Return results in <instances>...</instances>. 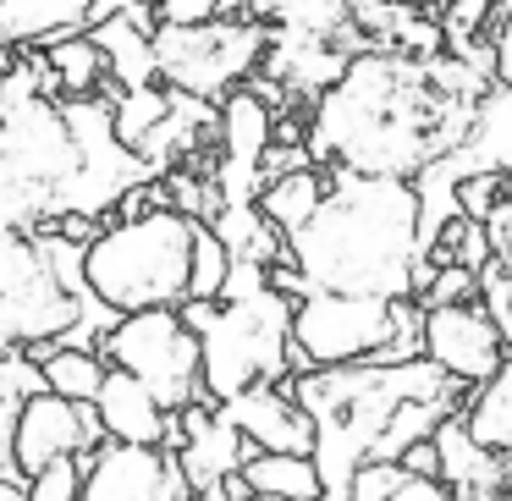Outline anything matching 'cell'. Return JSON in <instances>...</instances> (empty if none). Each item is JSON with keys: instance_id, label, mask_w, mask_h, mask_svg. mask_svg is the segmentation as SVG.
Here are the masks:
<instances>
[{"instance_id": "cell-19", "label": "cell", "mask_w": 512, "mask_h": 501, "mask_svg": "<svg viewBox=\"0 0 512 501\" xmlns=\"http://www.w3.org/2000/svg\"><path fill=\"white\" fill-rule=\"evenodd\" d=\"M463 424L485 452L512 457V358L485 380V386H474V397H468V408H463Z\"/></svg>"}, {"instance_id": "cell-14", "label": "cell", "mask_w": 512, "mask_h": 501, "mask_svg": "<svg viewBox=\"0 0 512 501\" xmlns=\"http://www.w3.org/2000/svg\"><path fill=\"white\" fill-rule=\"evenodd\" d=\"M221 413L259 446V452H303V457H314V419H309V408L292 397L287 380L243 391V397L221 402Z\"/></svg>"}, {"instance_id": "cell-23", "label": "cell", "mask_w": 512, "mask_h": 501, "mask_svg": "<svg viewBox=\"0 0 512 501\" xmlns=\"http://www.w3.org/2000/svg\"><path fill=\"white\" fill-rule=\"evenodd\" d=\"M45 50H50L56 78H61V94L83 100V94L116 89V83H111V61H105V50L94 45V34H67V39H56V45H45Z\"/></svg>"}, {"instance_id": "cell-36", "label": "cell", "mask_w": 512, "mask_h": 501, "mask_svg": "<svg viewBox=\"0 0 512 501\" xmlns=\"http://www.w3.org/2000/svg\"><path fill=\"white\" fill-rule=\"evenodd\" d=\"M28 479H0V501H28Z\"/></svg>"}, {"instance_id": "cell-5", "label": "cell", "mask_w": 512, "mask_h": 501, "mask_svg": "<svg viewBox=\"0 0 512 501\" xmlns=\"http://www.w3.org/2000/svg\"><path fill=\"white\" fill-rule=\"evenodd\" d=\"M122 314L94 298L83 243L61 226L0 232V353L17 347H100Z\"/></svg>"}, {"instance_id": "cell-40", "label": "cell", "mask_w": 512, "mask_h": 501, "mask_svg": "<svg viewBox=\"0 0 512 501\" xmlns=\"http://www.w3.org/2000/svg\"><path fill=\"white\" fill-rule=\"evenodd\" d=\"M496 6H501V12H507V6H512V0H496Z\"/></svg>"}, {"instance_id": "cell-1", "label": "cell", "mask_w": 512, "mask_h": 501, "mask_svg": "<svg viewBox=\"0 0 512 501\" xmlns=\"http://www.w3.org/2000/svg\"><path fill=\"white\" fill-rule=\"evenodd\" d=\"M160 182L116 138L111 94H61L50 50H17L0 83V232H45L67 215L111 221L127 193Z\"/></svg>"}, {"instance_id": "cell-41", "label": "cell", "mask_w": 512, "mask_h": 501, "mask_svg": "<svg viewBox=\"0 0 512 501\" xmlns=\"http://www.w3.org/2000/svg\"><path fill=\"white\" fill-rule=\"evenodd\" d=\"M144 6H155V0H144Z\"/></svg>"}, {"instance_id": "cell-34", "label": "cell", "mask_w": 512, "mask_h": 501, "mask_svg": "<svg viewBox=\"0 0 512 501\" xmlns=\"http://www.w3.org/2000/svg\"><path fill=\"white\" fill-rule=\"evenodd\" d=\"M485 226H490V248H496L490 259H496L501 270H512V204H501Z\"/></svg>"}, {"instance_id": "cell-28", "label": "cell", "mask_w": 512, "mask_h": 501, "mask_svg": "<svg viewBox=\"0 0 512 501\" xmlns=\"http://www.w3.org/2000/svg\"><path fill=\"white\" fill-rule=\"evenodd\" d=\"M83 474H89V457H61V463L28 474V501H83Z\"/></svg>"}, {"instance_id": "cell-32", "label": "cell", "mask_w": 512, "mask_h": 501, "mask_svg": "<svg viewBox=\"0 0 512 501\" xmlns=\"http://www.w3.org/2000/svg\"><path fill=\"white\" fill-rule=\"evenodd\" d=\"M160 23L171 28H193V23H215V17H226V0H155Z\"/></svg>"}, {"instance_id": "cell-21", "label": "cell", "mask_w": 512, "mask_h": 501, "mask_svg": "<svg viewBox=\"0 0 512 501\" xmlns=\"http://www.w3.org/2000/svg\"><path fill=\"white\" fill-rule=\"evenodd\" d=\"M39 358H45V380L56 397H72V402H94L105 386V375H111V364H105L100 347H61V342H45L34 347Z\"/></svg>"}, {"instance_id": "cell-42", "label": "cell", "mask_w": 512, "mask_h": 501, "mask_svg": "<svg viewBox=\"0 0 512 501\" xmlns=\"http://www.w3.org/2000/svg\"><path fill=\"white\" fill-rule=\"evenodd\" d=\"M320 501H331V496H320Z\"/></svg>"}, {"instance_id": "cell-37", "label": "cell", "mask_w": 512, "mask_h": 501, "mask_svg": "<svg viewBox=\"0 0 512 501\" xmlns=\"http://www.w3.org/2000/svg\"><path fill=\"white\" fill-rule=\"evenodd\" d=\"M12 61H17V50L6 45V39H0V83H6V72H12Z\"/></svg>"}, {"instance_id": "cell-6", "label": "cell", "mask_w": 512, "mask_h": 501, "mask_svg": "<svg viewBox=\"0 0 512 501\" xmlns=\"http://www.w3.org/2000/svg\"><path fill=\"white\" fill-rule=\"evenodd\" d=\"M199 226L182 215L177 204H155L144 215H116L89 248H83V270L100 303L116 314L138 309H182L193 298V248H199Z\"/></svg>"}, {"instance_id": "cell-24", "label": "cell", "mask_w": 512, "mask_h": 501, "mask_svg": "<svg viewBox=\"0 0 512 501\" xmlns=\"http://www.w3.org/2000/svg\"><path fill=\"white\" fill-rule=\"evenodd\" d=\"M105 94L116 100V138L127 149H144L155 138V127L171 116V105H177V89H166V83H149V89H105Z\"/></svg>"}, {"instance_id": "cell-4", "label": "cell", "mask_w": 512, "mask_h": 501, "mask_svg": "<svg viewBox=\"0 0 512 501\" xmlns=\"http://www.w3.org/2000/svg\"><path fill=\"white\" fill-rule=\"evenodd\" d=\"M320 210L292 232V265L309 292H358V298H413V265L424 259L419 188L408 177H364L325 166Z\"/></svg>"}, {"instance_id": "cell-15", "label": "cell", "mask_w": 512, "mask_h": 501, "mask_svg": "<svg viewBox=\"0 0 512 501\" xmlns=\"http://www.w3.org/2000/svg\"><path fill=\"white\" fill-rule=\"evenodd\" d=\"M94 408H100V424H105L111 441H133V446H166L171 441V419H177V413H171L138 375H127V369H116V364H111V375H105Z\"/></svg>"}, {"instance_id": "cell-3", "label": "cell", "mask_w": 512, "mask_h": 501, "mask_svg": "<svg viewBox=\"0 0 512 501\" xmlns=\"http://www.w3.org/2000/svg\"><path fill=\"white\" fill-rule=\"evenodd\" d=\"M314 419V463L325 496L342 501L364 463H402L413 441H430L452 413H463V380L430 358L408 364H342L287 380Z\"/></svg>"}, {"instance_id": "cell-38", "label": "cell", "mask_w": 512, "mask_h": 501, "mask_svg": "<svg viewBox=\"0 0 512 501\" xmlns=\"http://www.w3.org/2000/svg\"><path fill=\"white\" fill-rule=\"evenodd\" d=\"M243 501H287V496H265V490H254V496H243Z\"/></svg>"}, {"instance_id": "cell-9", "label": "cell", "mask_w": 512, "mask_h": 501, "mask_svg": "<svg viewBox=\"0 0 512 501\" xmlns=\"http://www.w3.org/2000/svg\"><path fill=\"white\" fill-rule=\"evenodd\" d=\"M397 342V298L303 292L292 314V375L342 364H386Z\"/></svg>"}, {"instance_id": "cell-17", "label": "cell", "mask_w": 512, "mask_h": 501, "mask_svg": "<svg viewBox=\"0 0 512 501\" xmlns=\"http://www.w3.org/2000/svg\"><path fill=\"white\" fill-rule=\"evenodd\" d=\"M100 0H0V39L12 50H45L67 34H89Z\"/></svg>"}, {"instance_id": "cell-2", "label": "cell", "mask_w": 512, "mask_h": 501, "mask_svg": "<svg viewBox=\"0 0 512 501\" xmlns=\"http://www.w3.org/2000/svg\"><path fill=\"white\" fill-rule=\"evenodd\" d=\"M496 78L463 56H408V50H358L347 72L320 94L309 138L320 166L364 177H419L468 138L479 94Z\"/></svg>"}, {"instance_id": "cell-22", "label": "cell", "mask_w": 512, "mask_h": 501, "mask_svg": "<svg viewBox=\"0 0 512 501\" xmlns=\"http://www.w3.org/2000/svg\"><path fill=\"white\" fill-rule=\"evenodd\" d=\"M325 188H331V171L303 166V171H292V177H276V182H270V188L259 193V210H265V221H276L281 232L292 237L314 210H320Z\"/></svg>"}, {"instance_id": "cell-12", "label": "cell", "mask_w": 512, "mask_h": 501, "mask_svg": "<svg viewBox=\"0 0 512 501\" xmlns=\"http://www.w3.org/2000/svg\"><path fill=\"white\" fill-rule=\"evenodd\" d=\"M424 358L474 391L512 358V342L485 303H446V309H424Z\"/></svg>"}, {"instance_id": "cell-16", "label": "cell", "mask_w": 512, "mask_h": 501, "mask_svg": "<svg viewBox=\"0 0 512 501\" xmlns=\"http://www.w3.org/2000/svg\"><path fill=\"white\" fill-rule=\"evenodd\" d=\"M446 160H452L457 177H474V171H507L512 177V89L501 78L479 94L468 138Z\"/></svg>"}, {"instance_id": "cell-27", "label": "cell", "mask_w": 512, "mask_h": 501, "mask_svg": "<svg viewBox=\"0 0 512 501\" xmlns=\"http://www.w3.org/2000/svg\"><path fill=\"white\" fill-rule=\"evenodd\" d=\"M501 204H512V177L507 171H474V177L457 182V210H463L468 221H490Z\"/></svg>"}, {"instance_id": "cell-20", "label": "cell", "mask_w": 512, "mask_h": 501, "mask_svg": "<svg viewBox=\"0 0 512 501\" xmlns=\"http://www.w3.org/2000/svg\"><path fill=\"white\" fill-rule=\"evenodd\" d=\"M243 479L265 496H287V501H320L325 496V479L320 463L303 452H254L243 463Z\"/></svg>"}, {"instance_id": "cell-10", "label": "cell", "mask_w": 512, "mask_h": 501, "mask_svg": "<svg viewBox=\"0 0 512 501\" xmlns=\"http://www.w3.org/2000/svg\"><path fill=\"white\" fill-rule=\"evenodd\" d=\"M105 364L138 375L171 413L204 402V342L182 309H138L122 314L111 325V336L100 342Z\"/></svg>"}, {"instance_id": "cell-8", "label": "cell", "mask_w": 512, "mask_h": 501, "mask_svg": "<svg viewBox=\"0 0 512 501\" xmlns=\"http://www.w3.org/2000/svg\"><path fill=\"white\" fill-rule=\"evenodd\" d=\"M270 56V28L254 17H215V23L193 28H155V61L160 83L193 100L221 105L226 94H237L259 72V61Z\"/></svg>"}, {"instance_id": "cell-30", "label": "cell", "mask_w": 512, "mask_h": 501, "mask_svg": "<svg viewBox=\"0 0 512 501\" xmlns=\"http://www.w3.org/2000/svg\"><path fill=\"white\" fill-rule=\"evenodd\" d=\"M402 479H408V468H402V463H364L353 474V485H347L342 501H391Z\"/></svg>"}, {"instance_id": "cell-7", "label": "cell", "mask_w": 512, "mask_h": 501, "mask_svg": "<svg viewBox=\"0 0 512 501\" xmlns=\"http://www.w3.org/2000/svg\"><path fill=\"white\" fill-rule=\"evenodd\" d=\"M292 314L298 298L281 287H259L248 298H221L204 320V397L232 402L254 386L292 380Z\"/></svg>"}, {"instance_id": "cell-29", "label": "cell", "mask_w": 512, "mask_h": 501, "mask_svg": "<svg viewBox=\"0 0 512 501\" xmlns=\"http://www.w3.org/2000/svg\"><path fill=\"white\" fill-rule=\"evenodd\" d=\"M424 309H446V303H479V270H463V265H441L424 292Z\"/></svg>"}, {"instance_id": "cell-11", "label": "cell", "mask_w": 512, "mask_h": 501, "mask_svg": "<svg viewBox=\"0 0 512 501\" xmlns=\"http://www.w3.org/2000/svg\"><path fill=\"white\" fill-rule=\"evenodd\" d=\"M105 441L111 435H105L94 402H72V397H56V391H39L17 413V435H12L17 474L28 479L39 468L61 463V457H94Z\"/></svg>"}, {"instance_id": "cell-43", "label": "cell", "mask_w": 512, "mask_h": 501, "mask_svg": "<svg viewBox=\"0 0 512 501\" xmlns=\"http://www.w3.org/2000/svg\"><path fill=\"white\" fill-rule=\"evenodd\" d=\"M188 501H199V496H188Z\"/></svg>"}, {"instance_id": "cell-35", "label": "cell", "mask_w": 512, "mask_h": 501, "mask_svg": "<svg viewBox=\"0 0 512 501\" xmlns=\"http://www.w3.org/2000/svg\"><path fill=\"white\" fill-rule=\"evenodd\" d=\"M490 39H496V78L512 89V6L496 17V28H490Z\"/></svg>"}, {"instance_id": "cell-13", "label": "cell", "mask_w": 512, "mask_h": 501, "mask_svg": "<svg viewBox=\"0 0 512 501\" xmlns=\"http://www.w3.org/2000/svg\"><path fill=\"white\" fill-rule=\"evenodd\" d=\"M199 490L182 474V457L171 446H133L105 441L89 457L83 474V501H188Z\"/></svg>"}, {"instance_id": "cell-33", "label": "cell", "mask_w": 512, "mask_h": 501, "mask_svg": "<svg viewBox=\"0 0 512 501\" xmlns=\"http://www.w3.org/2000/svg\"><path fill=\"white\" fill-rule=\"evenodd\" d=\"M402 468L419 474V479H441V446H435V435L430 441H413L408 452H402Z\"/></svg>"}, {"instance_id": "cell-25", "label": "cell", "mask_w": 512, "mask_h": 501, "mask_svg": "<svg viewBox=\"0 0 512 501\" xmlns=\"http://www.w3.org/2000/svg\"><path fill=\"white\" fill-rule=\"evenodd\" d=\"M435 265H463V270H485L490 265V226L485 221H468V215H452V221L435 232V243L424 248Z\"/></svg>"}, {"instance_id": "cell-26", "label": "cell", "mask_w": 512, "mask_h": 501, "mask_svg": "<svg viewBox=\"0 0 512 501\" xmlns=\"http://www.w3.org/2000/svg\"><path fill=\"white\" fill-rule=\"evenodd\" d=\"M226 276H232V248L215 237V226H199V248H193V298H221Z\"/></svg>"}, {"instance_id": "cell-18", "label": "cell", "mask_w": 512, "mask_h": 501, "mask_svg": "<svg viewBox=\"0 0 512 501\" xmlns=\"http://www.w3.org/2000/svg\"><path fill=\"white\" fill-rule=\"evenodd\" d=\"M435 446H441V485L452 490L457 501H479L501 485V468H496L501 457L485 452V446L468 435L463 413H452V419L435 430Z\"/></svg>"}, {"instance_id": "cell-39", "label": "cell", "mask_w": 512, "mask_h": 501, "mask_svg": "<svg viewBox=\"0 0 512 501\" xmlns=\"http://www.w3.org/2000/svg\"><path fill=\"white\" fill-rule=\"evenodd\" d=\"M402 6H441V0H402Z\"/></svg>"}, {"instance_id": "cell-31", "label": "cell", "mask_w": 512, "mask_h": 501, "mask_svg": "<svg viewBox=\"0 0 512 501\" xmlns=\"http://www.w3.org/2000/svg\"><path fill=\"white\" fill-rule=\"evenodd\" d=\"M17 413H23V397H17L6 380H0V479H23V474H17V452H12Z\"/></svg>"}]
</instances>
